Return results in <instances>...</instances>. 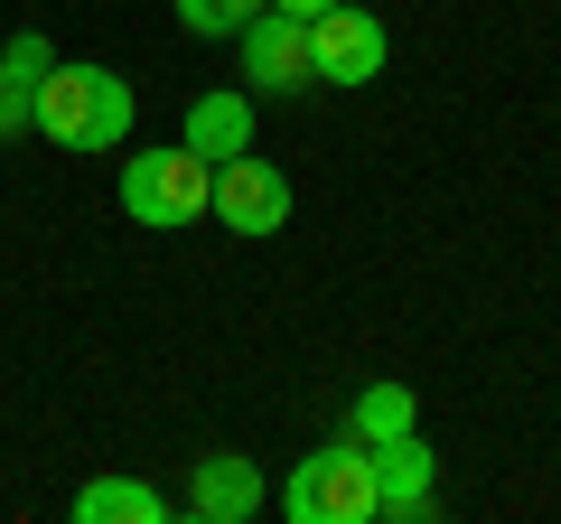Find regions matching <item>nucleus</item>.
<instances>
[{
  "label": "nucleus",
  "instance_id": "nucleus-1",
  "mask_svg": "<svg viewBox=\"0 0 561 524\" xmlns=\"http://www.w3.org/2000/svg\"><path fill=\"white\" fill-rule=\"evenodd\" d=\"M28 132H47L57 150L94 160V150H122L131 141V84L113 66H47L38 103H28Z\"/></svg>",
  "mask_w": 561,
  "mask_h": 524
},
{
  "label": "nucleus",
  "instance_id": "nucleus-2",
  "mask_svg": "<svg viewBox=\"0 0 561 524\" xmlns=\"http://www.w3.org/2000/svg\"><path fill=\"white\" fill-rule=\"evenodd\" d=\"M280 515L290 524H375V459H365V441H328L319 459L290 468V487H280Z\"/></svg>",
  "mask_w": 561,
  "mask_h": 524
},
{
  "label": "nucleus",
  "instance_id": "nucleus-3",
  "mask_svg": "<svg viewBox=\"0 0 561 524\" xmlns=\"http://www.w3.org/2000/svg\"><path fill=\"white\" fill-rule=\"evenodd\" d=\"M206 197H216V160H197V150H140V160H122V216L131 225H160V235H179V225L206 216Z\"/></svg>",
  "mask_w": 561,
  "mask_h": 524
},
{
  "label": "nucleus",
  "instance_id": "nucleus-4",
  "mask_svg": "<svg viewBox=\"0 0 561 524\" xmlns=\"http://www.w3.org/2000/svg\"><path fill=\"white\" fill-rule=\"evenodd\" d=\"M383 57H393V38H383L375 10H319L309 20V66H319V84H375Z\"/></svg>",
  "mask_w": 561,
  "mask_h": 524
},
{
  "label": "nucleus",
  "instance_id": "nucleus-5",
  "mask_svg": "<svg viewBox=\"0 0 561 524\" xmlns=\"http://www.w3.org/2000/svg\"><path fill=\"white\" fill-rule=\"evenodd\" d=\"M206 216H225L234 235H280V225H290V179H280L272 160H253V150H234V160H216Z\"/></svg>",
  "mask_w": 561,
  "mask_h": 524
},
{
  "label": "nucleus",
  "instance_id": "nucleus-6",
  "mask_svg": "<svg viewBox=\"0 0 561 524\" xmlns=\"http://www.w3.org/2000/svg\"><path fill=\"white\" fill-rule=\"evenodd\" d=\"M243 76H253L262 94H309V84H319V66H309V20L253 10V20H243Z\"/></svg>",
  "mask_w": 561,
  "mask_h": 524
},
{
  "label": "nucleus",
  "instance_id": "nucleus-7",
  "mask_svg": "<svg viewBox=\"0 0 561 524\" xmlns=\"http://www.w3.org/2000/svg\"><path fill=\"white\" fill-rule=\"evenodd\" d=\"M365 459H375V505H383V515H431V478H440V459H431L421 431L365 441Z\"/></svg>",
  "mask_w": 561,
  "mask_h": 524
},
{
  "label": "nucleus",
  "instance_id": "nucleus-8",
  "mask_svg": "<svg viewBox=\"0 0 561 524\" xmlns=\"http://www.w3.org/2000/svg\"><path fill=\"white\" fill-rule=\"evenodd\" d=\"M262 505V468L234 459V449H216V459H197V487H187V515L197 524H243Z\"/></svg>",
  "mask_w": 561,
  "mask_h": 524
},
{
  "label": "nucleus",
  "instance_id": "nucleus-9",
  "mask_svg": "<svg viewBox=\"0 0 561 524\" xmlns=\"http://www.w3.org/2000/svg\"><path fill=\"white\" fill-rule=\"evenodd\" d=\"M197 160H234V150H253V103L234 94V84H216V94L187 103V132H179Z\"/></svg>",
  "mask_w": 561,
  "mask_h": 524
},
{
  "label": "nucleus",
  "instance_id": "nucleus-10",
  "mask_svg": "<svg viewBox=\"0 0 561 524\" xmlns=\"http://www.w3.org/2000/svg\"><path fill=\"white\" fill-rule=\"evenodd\" d=\"M169 497L160 487H140V478H94L76 487V524H160Z\"/></svg>",
  "mask_w": 561,
  "mask_h": 524
},
{
  "label": "nucleus",
  "instance_id": "nucleus-11",
  "mask_svg": "<svg viewBox=\"0 0 561 524\" xmlns=\"http://www.w3.org/2000/svg\"><path fill=\"white\" fill-rule=\"evenodd\" d=\"M346 431H356V441H393V431H412V384H365Z\"/></svg>",
  "mask_w": 561,
  "mask_h": 524
},
{
  "label": "nucleus",
  "instance_id": "nucleus-12",
  "mask_svg": "<svg viewBox=\"0 0 561 524\" xmlns=\"http://www.w3.org/2000/svg\"><path fill=\"white\" fill-rule=\"evenodd\" d=\"M253 10H262V0H179V20L197 29V38H243Z\"/></svg>",
  "mask_w": 561,
  "mask_h": 524
},
{
  "label": "nucleus",
  "instance_id": "nucleus-13",
  "mask_svg": "<svg viewBox=\"0 0 561 524\" xmlns=\"http://www.w3.org/2000/svg\"><path fill=\"white\" fill-rule=\"evenodd\" d=\"M28 103H38V84H28L20 66H0V141H20V132H28Z\"/></svg>",
  "mask_w": 561,
  "mask_h": 524
},
{
  "label": "nucleus",
  "instance_id": "nucleus-14",
  "mask_svg": "<svg viewBox=\"0 0 561 524\" xmlns=\"http://www.w3.org/2000/svg\"><path fill=\"white\" fill-rule=\"evenodd\" d=\"M0 66H20L28 84H47V66H57V57H47V38H38V29H20V38L0 47Z\"/></svg>",
  "mask_w": 561,
  "mask_h": 524
},
{
  "label": "nucleus",
  "instance_id": "nucleus-15",
  "mask_svg": "<svg viewBox=\"0 0 561 524\" xmlns=\"http://www.w3.org/2000/svg\"><path fill=\"white\" fill-rule=\"evenodd\" d=\"M262 10H290V20H319V10H337V0H262Z\"/></svg>",
  "mask_w": 561,
  "mask_h": 524
}]
</instances>
